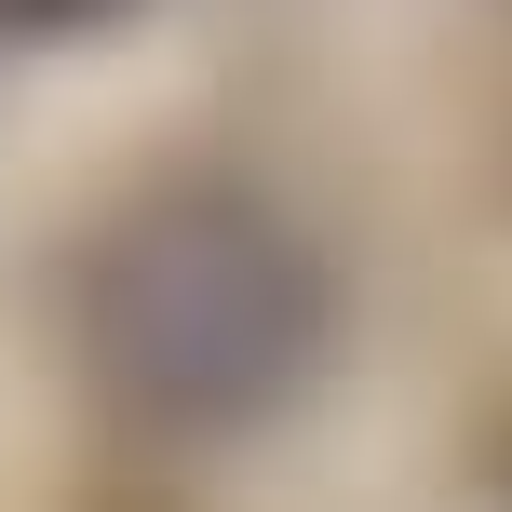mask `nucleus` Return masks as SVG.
<instances>
[{"instance_id": "nucleus-1", "label": "nucleus", "mask_w": 512, "mask_h": 512, "mask_svg": "<svg viewBox=\"0 0 512 512\" xmlns=\"http://www.w3.org/2000/svg\"><path fill=\"white\" fill-rule=\"evenodd\" d=\"M108 364L176 418L270 405L310 351V270L230 203H162L108 256Z\"/></svg>"}, {"instance_id": "nucleus-2", "label": "nucleus", "mask_w": 512, "mask_h": 512, "mask_svg": "<svg viewBox=\"0 0 512 512\" xmlns=\"http://www.w3.org/2000/svg\"><path fill=\"white\" fill-rule=\"evenodd\" d=\"M14 14H95V0H14Z\"/></svg>"}]
</instances>
